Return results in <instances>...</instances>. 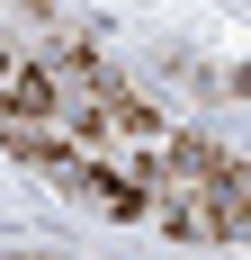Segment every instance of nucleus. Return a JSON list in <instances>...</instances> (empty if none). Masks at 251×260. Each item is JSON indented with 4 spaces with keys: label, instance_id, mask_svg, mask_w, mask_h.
Here are the masks:
<instances>
[{
    "label": "nucleus",
    "instance_id": "f257e3e1",
    "mask_svg": "<svg viewBox=\"0 0 251 260\" xmlns=\"http://www.w3.org/2000/svg\"><path fill=\"white\" fill-rule=\"evenodd\" d=\"M0 144L117 224L171 242H242L251 207L233 153L162 117L125 72L63 36L45 0H0Z\"/></svg>",
    "mask_w": 251,
    "mask_h": 260
}]
</instances>
